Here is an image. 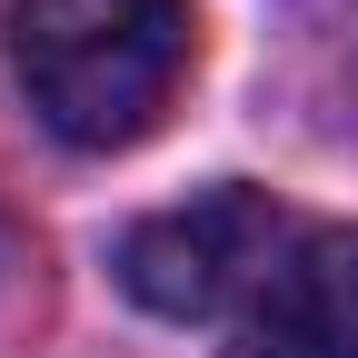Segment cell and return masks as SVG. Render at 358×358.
Returning <instances> with one entry per match:
<instances>
[{
  "mask_svg": "<svg viewBox=\"0 0 358 358\" xmlns=\"http://www.w3.org/2000/svg\"><path fill=\"white\" fill-rule=\"evenodd\" d=\"M189 70V0H10V80L70 150L150 140Z\"/></svg>",
  "mask_w": 358,
  "mask_h": 358,
  "instance_id": "cell-1",
  "label": "cell"
},
{
  "mask_svg": "<svg viewBox=\"0 0 358 358\" xmlns=\"http://www.w3.org/2000/svg\"><path fill=\"white\" fill-rule=\"evenodd\" d=\"M299 229L279 219V199L229 179V189H199L179 209H150L140 229L120 239V289L159 308V319H219V308H239L268 259H279Z\"/></svg>",
  "mask_w": 358,
  "mask_h": 358,
  "instance_id": "cell-2",
  "label": "cell"
},
{
  "mask_svg": "<svg viewBox=\"0 0 358 358\" xmlns=\"http://www.w3.org/2000/svg\"><path fill=\"white\" fill-rule=\"evenodd\" d=\"M219 358H358V229H299L239 299Z\"/></svg>",
  "mask_w": 358,
  "mask_h": 358,
  "instance_id": "cell-3",
  "label": "cell"
},
{
  "mask_svg": "<svg viewBox=\"0 0 358 358\" xmlns=\"http://www.w3.org/2000/svg\"><path fill=\"white\" fill-rule=\"evenodd\" d=\"M30 268H40V259L20 249V229H0V358H10V338H20V308H30V289H40Z\"/></svg>",
  "mask_w": 358,
  "mask_h": 358,
  "instance_id": "cell-4",
  "label": "cell"
}]
</instances>
